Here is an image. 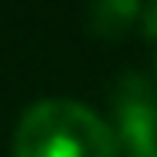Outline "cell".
<instances>
[{"label":"cell","instance_id":"cell-5","mask_svg":"<svg viewBox=\"0 0 157 157\" xmlns=\"http://www.w3.org/2000/svg\"><path fill=\"white\" fill-rule=\"evenodd\" d=\"M137 157H157V151H151V154H137Z\"/></svg>","mask_w":157,"mask_h":157},{"label":"cell","instance_id":"cell-4","mask_svg":"<svg viewBox=\"0 0 157 157\" xmlns=\"http://www.w3.org/2000/svg\"><path fill=\"white\" fill-rule=\"evenodd\" d=\"M140 27H144L147 37H157V3L140 7Z\"/></svg>","mask_w":157,"mask_h":157},{"label":"cell","instance_id":"cell-6","mask_svg":"<svg viewBox=\"0 0 157 157\" xmlns=\"http://www.w3.org/2000/svg\"><path fill=\"white\" fill-rule=\"evenodd\" d=\"M154 63H157V60H154Z\"/></svg>","mask_w":157,"mask_h":157},{"label":"cell","instance_id":"cell-1","mask_svg":"<svg viewBox=\"0 0 157 157\" xmlns=\"http://www.w3.org/2000/svg\"><path fill=\"white\" fill-rule=\"evenodd\" d=\"M13 157H121L114 127L80 100L47 97L13 130Z\"/></svg>","mask_w":157,"mask_h":157},{"label":"cell","instance_id":"cell-3","mask_svg":"<svg viewBox=\"0 0 157 157\" xmlns=\"http://www.w3.org/2000/svg\"><path fill=\"white\" fill-rule=\"evenodd\" d=\"M134 20H140V3L134 0H104L90 7V30L100 37H121Z\"/></svg>","mask_w":157,"mask_h":157},{"label":"cell","instance_id":"cell-2","mask_svg":"<svg viewBox=\"0 0 157 157\" xmlns=\"http://www.w3.org/2000/svg\"><path fill=\"white\" fill-rule=\"evenodd\" d=\"M114 107V137L127 157L157 151V90L147 77L124 74L110 97Z\"/></svg>","mask_w":157,"mask_h":157}]
</instances>
